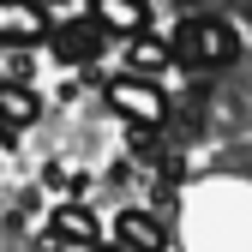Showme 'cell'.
<instances>
[{"label": "cell", "mask_w": 252, "mask_h": 252, "mask_svg": "<svg viewBox=\"0 0 252 252\" xmlns=\"http://www.w3.org/2000/svg\"><path fill=\"white\" fill-rule=\"evenodd\" d=\"M90 252H126V246H120V240H114V246H90Z\"/></svg>", "instance_id": "8fae6325"}, {"label": "cell", "mask_w": 252, "mask_h": 252, "mask_svg": "<svg viewBox=\"0 0 252 252\" xmlns=\"http://www.w3.org/2000/svg\"><path fill=\"white\" fill-rule=\"evenodd\" d=\"M234 54H240V36H234L228 18H216V12H186L180 18V30H174V60L180 66L216 72V66H228Z\"/></svg>", "instance_id": "6da1fadb"}, {"label": "cell", "mask_w": 252, "mask_h": 252, "mask_svg": "<svg viewBox=\"0 0 252 252\" xmlns=\"http://www.w3.org/2000/svg\"><path fill=\"white\" fill-rule=\"evenodd\" d=\"M48 192L78 198V192H84V174H78V168H48Z\"/></svg>", "instance_id": "30bf717a"}, {"label": "cell", "mask_w": 252, "mask_h": 252, "mask_svg": "<svg viewBox=\"0 0 252 252\" xmlns=\"http://www.w3.org/2000/svg\"><path fill=\"white\" fill-rule=\"evenodd\" d=\"M48 240H66V246H96V216H90V204H84V198H66V204H54Z\"/></svg>", "instance_id": "52a82bcc"}, {"label": "cell", "mask_w": 252, "mask_h": 252, "mask_svg": "<svg viewBox=\"0 0 252 252\" xmlns=\"http://www.w3.org/2000/svg\"><path fill=\"white\" fill-rule=\"evenodd\" d=\"M48 36H54V24L36 0H0V42L30 48V42H48Z\"/></svg>", "instance_id": "277c9868"}, {"label": "cell", "mask_w": 252, "mask_h": 252, "mask_svg": "<svg viewBox=\"0 0 252 252\" xmlns=\"http://www.w3.org/2000/svg\"><path fill=\"white\" fill-rule=\"evenodd\" d=\"M90 18H96L108 36H144V24H150L144 0H90Z\"/></svg>", "instance_id": "ba28073f"}, {"label": "cell", "mask_w": 252, "mask_h": 252, "mask_svg": "<svg viewBox=\"0 0 252 252\" xmlns=\"http://www.w3.org/2000/svg\"><path fill=\"white\" fill-rule=\"evenodd\" d=\"M36 114H42V96H36L24 78H6V84H0V138L36 126Z\"/></svg>", "instance_id": "5b68a950"}, {"label": "cell", "mask_w": 252, "mask_h": 252, "mask_svg": "<svg viewBox=\"0 0 252 252\" xmlns=\"http://www.w3.org/2000/svg\"><path fill=\"white\" fill-rule=\"evenodd\" d=\"M102 96H108L114 114H126L132 126H162V120H168V96H162L150 78H138V72H132V78H108Z\"/></svg>", "instance_id": "7a4b0ae2"}, {"label": "cell", "mask_w": 252, "mask_h": 252, "mask_svg": "<svg viewBox=\"0 0 252 252\" xmlns=\"http://www.w3.org/2000/svg\"><path fill=\"white\" fill-rule=\"evenodd\" d=\"M54 60L60 66H90V60H102V42H108V30L96 18H66V24H54Z\"/></svg>", "instance_id": "3957f363"}, {"label": "cell", "mask_w": 252, "mask_h": 252, "mask_svg": "<svg viewBox=\"0 0 252 252\" xmlns=\"http://www.w3.org/2000/svg\"><path fill=\"white\" fill-rule=\"evenodd\" d=\"M180 6H192V0H180Z\"/></svg>", "instance_id": "7c38bea8"}, {"label": "cell", "mask_w": 252, "mask_h": 252, "mask_svg": "<svg viewBox=\"0 0 252 252\" xmlns=\"http://www.w3.org/2000/svg\"><path fill=\"white\" fill-rule=\"evenodd\" d=\"M126 66H132L138 78L168 72V66H174V42H162V36H132V48H126Z\"/></svg>", "instance_id": "9c48e42d"}, {"label": "cell", "mask_w": 252, "mask_h": 252, "mask_svg": "<svg viewBox=\"0 0 252 252\" xmlns=\"http://www.w3.org/2000/svg\"><path fill=\"white\" fill-rule=\"evenodd\" d=\"M114 240L126 252H168V228L156 222L150 210H120L114 216Z\"/></svg>", "instance_id": "8992f818"}]
</instances>
